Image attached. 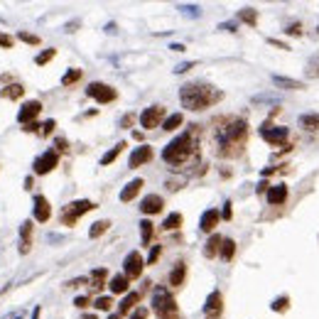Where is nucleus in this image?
I'll return each instance as SVG.
<instances>
[{
  "label": "nucleus",
  "instance_id": "5701e85b",
  "mask_svg": "<svg viewBox=\"0 0 319 319\" xmlns=\"http://www.w3.org/2000/svg\"><path fill=\"white\" fill-rule=\"evenodd\" d=\"M221 241H223V238H221L219 233H211V238H209L207 246H204V255H207V258H216L219 251H221Z\"/></svg>",
  "mask_w": 319,
  "mask_h": 319
},
{
  "label": "nucleus",
  "instance_id": "e433bc0d",
  "mask_svg": "<svg viewBox=\"0 0 319 319\" xmlns=\"http://www.w3.org/2000/svg\"><path fill=\"white\" fill-rule=\"evenodd\" d=\"M17 37L22 39V42H27V45H39V42H42V39H39L37 34H32V32H25V30H20V32H17Z\"/></svg>",
  "mask_w": 319,
  "mask_h": 319
},
{
  "label": "nucleus",
  "instance_id": "7ed1b4c3",
  "mask_svg": "<svg viewBox=\"0 0 319 319\" xmlns=\"http://www.w3.org/2000/svg\"><path fill=\"white\" fill-rule=\"evenodd\" d=\"M194 150H196V143H194V138H191V133H182V135H177L165 150H162V160L167 165H184L187 160L194 155Z\"/></svg>",
  "mask_w": 319,
  "mask_h": 319
},
{
  "label": "nucleus",
  "instance_id": "aec40b11",
  "mask_svg": "<svg viewBox=\"0 0 319 319\" xmlns=\"http://www.w3.org/2000/svg\"><path fill=\"white\" fill-rule=\"evenodd\" d=\"M128 285H130V280H128L123 272H121V275H113L111 283H108V287H111L113 295H126V292H128Z\"/></svg>",
  "mask_w": 319,
  "mask_h": 319
},
{
  "label": "nucleus",
  "instance_id": "4c0bfd02",
  "mask_svg": "<svg viewBox=\"0 0 319 319\" xmlns=\"http://www.w3.org/2000/svg\"><path fill=\"white\" fill-rule=\"evenodd\" d=\"M32 236V221H22L20 223V241H30Z\"/></svg>",
  "mask_w": 319,
  "mask_h": 319
},
{
  "label": "nucleus",
  "instance_id": "dca6fc26",
  "mask_svg": "<svg viewBox=\"0 0 319 319\" xmlns=\"http://www.w3.org/2000/svg\"><path fill=\"white\" fill-rule=\"evenodd\" d=\"M143 184H145V182H143L140 177H138V179H133V182H128V184H126V187L121 189V202H123V204H128V202H133V199H135V196L140 194V189H143Z\"/></svg>",
  "mask_w": 319,
  "mask_h": 319
},
{
  "label": "nucleus",
  "instance_id": "e2e57ef3",
  "mask_svg": "<svg viewBox=\"0 0 319 319\" xmlns=\"http://www.w3.org/2000/svg\"><path fill=\"white\" fill-rule=\"evenodd\" d=\"M15 319H22V317H15Z\"/></svg>",
  "mask_w": 319,
  "mask_h": 319
},
{
  "label": "nucleus",
  "instance_id": "393cba45",
  "mask_svg": "<svg viewBox=\"0 0 319 319\" xmlns=\"http://www.w3.org/2000/svg\"><path fill=\"white\" fill-rule=\"evenodd\" d=\"M219 255L228 263V260H233V255H236V241L233 238H223L221 241V251H219Z\"/></svg>",
  "mask_w": 319,
  "mask_h": 319
},
{
  "label": "nucleus",
  "instance_id": "0eeeda50",
  "mask_svg": "<svg viewBox=\"0 0 319 319\" xmlns=\"http://www.w3.org/2000/svg\"><path fill=\"white\" fill-rule=\"evenodd\" d=\"M260 138L265 140V143H270V145H285L287 143V138H290V130L285 128V126H270V123H265L263 128H260Z\"/></svg>",
  "mask_w": 319,
  "mask_h": 319
},
{
  "label": "nucleus",
  "instance_id": "4468645a",
  "mask_svg": "<svg viewBox=\"0 0 319 319\" xmlns=\"http://www.w3.org/2000/svg\"><path fill=\"white\" fill-rule=\"evenodd\" d=\"M152 160V147L150 145H140V147H135L133 150V155H130V160H128V167H143V165H147Z\"/></svg>",
  "mask_w": 319,
  "mask_h": 319
},
{
  "label": "nucleus",
  "instance_id": "72a5a7b5",
  "mask_svg": "<svg viewBox=\"0 0 319 319\" xmlns=\"http://www.w3.org/2000/svg\"><path fill=\"white\" fill-rule=\"evenodd\" d=\"M79 79H81V69H69L64 76H62V84L64 86H71V84H76Z\"/></svg>",
  "mask_w": 319,
  "mask_h": 319
},
{
  "label": "nucleus",
  "instance_id": "13d9d810",
  "mask_svg": "<svg viewBox=\"0 0 319 319\" xmlns=\"http://www.w3.org/2000/svg\"><path fill=\"white\" fill-rule=\"evenodd\" d=\"M39 314H42V307H39V304H37V307L32 309V317H30V319H39Z\"/></svg>",
  "mask_w": 319,
  "mask_h": 319
},
{
  "label": "nucleus",
  "instance_id": "423d86ee",
  "mask_svg": "<svg viewBox=\"0 0 319 319\" xmlns=\"http://www.w3.org/2000/svg\"><path fill=\"white\" fill-rule=\"evenodd\" d=\"M57 165H59V152L57 150H47L32 162V170H34V175L42 177V175H49Z\"/></svg>",
  "mask_w": 319,
  "mask_h": 319
},
{
  "label": "nucleus",
  "instance_id": "58836bf2",
  "mask_svg": "<svg viewBox=\"0 0 319 319\" xmlns=\"http://www.w3.org/2000/svg\"><path fill=\"white\" fill-rule=\"evenodd\" d=\"M94 304H96V309H101V312H108V309L113 307V300H111V297H98Z\"/></svg>",
  "mask_w": 319,
  "mask_h": 319
},
{
  "label": "nucleus",
  "instance_id": "6e6552de",
  "mask_svg": "<svg viewBox=\"0 0 319 319\" xmlns=\"http://www.w3.org/2000/svg\"><path fill=\"white\" fill-rule=\"evenodd\" d=\"M86 96H91V98H94V101H98V103H111V101H115V98H118V91H115L113 86L103 84V81H94V84H89Z\"/></svg>",
  "mask_w": 319,
  "mask_h": 319
},
{
  "label": "nucleus",
  "instance_id": "39448f33",
  "mask_svg": "<svg viewBox=\"0 0 319 319\" xmlns=\"http://www.w3.org/2000/svg\"><path fill=\"white\" fill-rule=\"evenodd\" d=\"M91 209H96L94 202H89V199H76V202H71V204L64 207L59 221H62V226H74L79 219H81L86 211H91Z\"/></svg>",
  "mask_w": 319,
  "mask_h": 319
},
{
  "label": "nucleus",
  "instance_id": "f03ea898",
  "mask_svg": "<svg viewBox=\"0 0 319 319\" xmlns=\"http://www.w3.org/2000/svg\"><path fill=\"white\" fill-rule=\"evenodd\" d=\"M246 138H248V123L243 121V118L231 121L219 135V155L236 157L238 152H241V147L246 145Z\"/></svg>",
  "mask_w": 319,
  "mask_h": 319
},
{
  "label": "nucleus",
  "instance_id": "3c124183",
  "mask_svg": "<svg viewBox=\"0 0 319 319\" xmlns=\"http://www.w3.org/2000/svg\"><path fill=\"white\" fill-rule=\"evenodd\" d=\"M191 66H194V62H184V64H179V66L175 69V74H184V71L191 69Z\"/></svg>",
  "mask_w": 319,
  "mask_h": 319
},
{
  "label": "nucleus",
  "instance_id": "bf43d9fd",
  "mask_svg": "<svg viewBox=\"0 0 319 319\" xmlns=\"http://www.w3.org/2000/svg\"><path fill=\"white\" fill-rule=\"evenodd\" d=\"M170 49H172V52H184V49H187V47H184V45H172V47H170Z\"/></svg>",
  "mask_w": 319,
  "mask_h": 319
},
{
  "label": "nucleus",
  "instance_id": "864d4df0",
  "mask_svg": "<svg viewBox=\"0 0 319 319\" xmlns=\"http://www.w3.org/2000/svg\"><path fill=\"white\" fill-rule=\"evenodd\" d=\"M37 128H42V126H37V123H27V126H22L25 133H37Z\"/></svg>",
  "mask_w": 319,
  "mask_h": 319
},
{
  "label": "nucleus",
  "instance_id": "680f3d73",
  "mask_svg": "<svg viewBox=\"0 0 319 319\" xmlns=\"http://www.w3.org/2000/svg\"><path fill=\"white\" fill-rule=\"evenodd\" d=\"M108 319H121V314H111Z\"/></svg>",
  "mask_w": 319,
  "mask_h": 319
},
{
  "label": "nucleus",
  "instance_id": "a18cd8bd",
  "mask_svg": "<svg viewBox=\"0 0 319 319\" xmlns=\"http://www.w3.org/2000/svg\"><path fill=\"white\" fill-rule=\"evenodd\" d=\"M133 123H135V115H133V113H126V115L121 118V128H130Z\"/></svg>",
  "mask_w": 319,
  "mask_h": 319
},
{
  "label": "nucleus",
  "instance_id": "37998d69",
  "mask_svg": "<svg viewBox=\"0 0 319 319\" xmlns=\"http://www.w3.org/2000/svg\"><path fill=\"white\" fill-rule=\"evenodd\" d=\"M54 128H57V121H52V118H49V121L42 123V130H39V133H42V135H52Z\"/></svg>",
  "mask_w": 319,
  "mask_h": 319
},
{
  "label": "nucleus",
  "instance_id": "603ef678",
  "mask_svg": "<svg viewBox=\"0 0 319 319\" xmlns=\"http://www.w3.org/2000/svg\"><path fill=\"white\" fill-rule=\"evenodd\" d=\"M86 283V277H76V280H69L66 287H79V285H84Z\"/></svg>",
  "mask_w": 319,
  "mask_h": 319
},
{
  "label": "nucleus",
  "instance_id": "4d7b16f0",
  "mask_svg": "<svg viewBox=\"0 0 319 319\" xmlns=\"http://www.w3.org/2000/svg\"><path fill=\"white\" fill-rule=\"evenodd\" d=\"M287 32H290V34H302V30H300V22H295L292 27H287Z\"/></svg>",
  "mask_w": 319,
  "mask_h": 319
},
{
  "label": "nucleus",
  "instance_id": "de8ad7c7",
  "mask_svg": "<svg viewBox=\"0 0 319 319\" xmlns=\"http://www.w3.org/2000/svg\"><path fill=\"white\" fill-rule=\"evenodd\" d=\"M147 314H150V312H147L145 307H138V309L130 314V319H147Z\"/></svg>",
  "mask_w": 319,
  "mask_h": 319
},
{
  "label": "nucleus",
  "instance_id": "cd10ccee",
  "mask_svg": "<svg viewBox=\"0 0 319 319\" xmlns=\"http://www.w3.org/2000/svg\"><path fill=\"white\" fill-rule=\"evenodd\" d=\"M126 147H128L126 143H118L115 147H111V150H108V152H106V155L101 157V165L106 167V165H111V162H115V157H118V155H121V152H123Z\"/></svg>",
  "mask_w": 319,
  "mask_h": 319
},
{
  "label": "nucleus",
  "instance_id": "20e7f679",
  "mask_svg": "<svg viewBox=\"0 0 319 319\" xmlns=\"http://www.w3.org/2000/svg\"><path fill=\"white\" fill-rule=\"evenodd\" d=\"M152 309L160 319H179V307L175 302V297L165 290V287H155L152 295Z\"/></svg>",
  "mask_w": 319,
  "mask_h": 319
},
{
  "label": "nucleus",
  "instance_id": "c85d7f7f",
  "mask_svg": "<svg viewBox=\"0 0 319 319\" xmlns=\"http://www.w3.org/2000/svg\"><path fill=\"white\" fill-rule=\"evenodd\" d=\"M108 228H111V221H108V219H101V221L91 223V228H89V236H91V238H98V236H103Z\"/></svg>",
  "mask_w": 319,
  "mask_h": 319
},
{
  "label": "nucleus",
  "instance_id": "052dcab7",
  "mask_svg": "<svg viewBox=\"0 0 319 319\" xmlns=\"http://www.w3.org/2000/svg\"><path fill=\"white\" fill-rule=\"evenodd\" d=\"M81 319H98V317H96V314H84Z\"/></svg>",
  "mask_w": 319,
  "mask_h": 319
},
{
  "label": "nucleus",
  "instance_id": "5fc2aeb1",
  "mask_svg": "<svg viewBox=\"0 0 319 319\" xmlns=\"http://www.w3.org/2000/svg\"><path fill=\"white\" fill-rule=\"evenodd\" d=\"M30 253V241H20V255H27Z\"/></svg>",
  "mask_w": 319,
  "mask_h": 319
},
{
  "label": "nucleus",
  "instance_id": "9b49d317",
  "mask_svg": "<svg viewBox=\"0 0 319 319\" xmlns=\"http://www.w3.org/2000/svg\"><path fill=\"white\" fill-rule=\"evenodd\" d=\"M32 209H34V221H39V223H47L52 219V204H49V199L45 194H37L34 196Z\"/></svg>",
  "mask_w": 319,
  "mask_h": 319
},
{
  "label": "nucleus",
  "instance_id": "a19ab883",
  "mask_svg": "<svg viewBox=\"0 0 319 319\" xmlns=\"http://www.w3.org/2000/svg\"><path fill=\"white\" fill-rule=\"evenodd\" d=\"M307 74H309V76H319V57H312V59H309Z\"/></svg>",
  "mask_w": 319,
  "mask_h": 319
},
{
  "label": "nucleus",
  "instance_id": "a211bd4d",
  "mask_svg": "<svg viewBox=\"0 0 319 319\" xmlns=\"http://www.w3.org/2000/svg\"><path fill=\"white\" fill-rule=\"evenodd\" d=\"M268 202H270L272 207L285 204V202H287V187H285V184H275V187H270V189H268Z\"/></svg>",
  "mask_w": 319,
  "mask_h": 319
},
{
  "label": "nucleus",
  "instance_id": "f257e3e1",
  "mask_svg": "<svg viewBox=\"0 0 319 319\" xmlns=\"http://www.w3.org/2000/svg\"><path fill=\"white\" fill-rule=\"evenodd\" d=\"M221 98H223V94H221V91H216L214 86L202 84V81L187 84V86H182V91H179V101H182V106H184V108H189V111H202V108H209V106L219 103Z\"/></svg>",
  "mask_w": 319,
  "mask_h": 319
},
{
  "label": "nucleus",
  "instance_id": "9d476101",
  "mask_svg": "<svg viewBox=\"0 0 319 319\" xmlns=\"http://www.w3.org/2000/svg\"><path fill=\"white\" fill-rule=\"evenodd\" d=\"M160 123H165V108H162V106H150V108H145V111L140 113V126H143L145 130H152V128H157Z\"/></svg>",
  "mask_w": 319,
  "mask_h": 319
},
{
  "label": "nucleus",
  "instance_id": "f704fd0d",
  "mask_svg": "<svg viewBox=\"0 0 319 319\" xmlns=\"http://www.w3.org/2000/svg\"><path fill=\"white\" fill-rule=\"evenodd\" d=\"M54 57H57V49H47V52H42V54L34 57V64H37V66H45V64L52 62Z\"/></svg>",
  "mask_w": 319,
  "mask_h": 319
},
{
  "label": "nucleus",
  "instance_id": "ddd939ff",
  "mask_svg": "<svg viewBox=\"0 0 319 319\" xmlns=\"http://www.w3.org/2000/svg\"><path fill=\"white\" fill-rule=\"evenodd\" d=\"M221 309H223V297H221V292H219V290H214V292L207 297L204 314H207V319H216V317L221 314Z\"/></svg>",
  "mask_w": 319,
  "mask_h": 319
},
{
  "label": "nucleus",
  "instance_id": "2f4dec72",
  "mask_svg": "<svg viewBox=\"0 0 319 319\" xmlns=\"http://www.w3.org/2000/svg\"><path fill=\"white\" fill-rule=\"evenodd\" d=\"M182 221H184V219H182V214H177V211H175V214H170V216L165 219L162 228H165V231H177V228L182 226Z\"/></svg>",
  "mask_w": 319,
  "mask_h": 319
},
{
  "label": "nucleus",
  "instance_id": "473e14b6",
  "mask_svg": "<svg viewBox=\"0 0 319 319\" xmlns=\"http://www.w3.org/2000/svg\"><path fill=\"white\" fill-rule=\"evenodd\" d=\"M238 20H241V22H246V25H255L258 22V13L253 10V8H243L241 13H238Z\"/></svg>",
  "mask_w": 319,
  "mask_h": 319
},
{
  "label": "nucleus",
  "instance_id": "bb28decb",
  "mask_svg": "<svg viewBox=\"0 0 319 319\" xmlns=\"http://www.w3.org/2000/svg\"><path fill=\"white\" fill-rule=\"evenodd\" d=\"M106 277H108V270H106V268H96V270L91 272V277H89L91 287H94V290H101V287L106 285Z\"/></svg>",
  "mask_w": 319,
  "mask_h": 319
},
{
  "label": "nucleus",
  "instance_id": "b1692460",
  "mask_svg": "<svg viewBox=\"0 0 319 319\" xmlns=\"http://www.w3.org/2000/svg\"><path fill=\"white\" fill-rule=\"evenodd\" d=\"M0 96L8 98V101H17V98L25 96V86H22V84H8L3 91H0Z\"/></svg>",
  "mask_w": 319,
  "mask_h": 319
},
{
  "label": "nucleus",
  "instance_id": "f8f14e48",
  "mask_svg": "<svg viewBox=\"0 0 319 319\" xmlns=\"http://www.w3.org/2000/svg\"><path fill=\"white\" fill-rule=\"evenodd\" d=\"M39 111H42V103H39V101H27V103H22V108L17 111V123H22V126L34 123V118L39 115Z\"/></svg>",
  "mask_w": 319,
  "mask_h": 319
},
{
  "label": "nucleus",
  "instance_id": "49530a36",
  "mask_svg": "<svg viewBox=\"0 0 319 319\" xmlns=\"http://www.w3.org/2000/svg\"><path fill=\"white\" fill-rule=\"evenodd\" d=\"M89 304H91V300H89V297H84V295L74 300V307H79V309H86Z\"/></svg>",
  "mask_w": 319,
  "mask_h": 319
},
{
  "label": "nucleus",
  "instance_id": "a878e982",
  "mask_svg": "<svg viewBox=\"0 0 319 319\" xmlns=\"http://www.w3.org/2000/svg\"><path fill=\"white\" fill-rule=\"evenodd\" d=\"M300 126L304 130H319V113H304V115H300Z\"/></svg>",
  "mask_w": 319,
  "mask_h": 319
},
{
  "label": "nucleus",
  "instance_id": "f3484780",
  "mask_svg": "<svg viewBox=\"0 0 319 319\" xmlns=\"http://www.w3.org/2000/svg\"><path fill=\"white\" fill-rule=\"evenodd\" d=\"M219 219H221V214H219L216 209H207V211L202 214V221H199V228H202L204 233H211V231L216 228Z\"/></svg>",
  "mask_w": 319,
  "mask_h": 319
},
{
  "label": "nucleus",
  "instance_id": "4be33fe9",
  "mask_svg": "<svg viewBox=\"0 0 319 319\" xmlns=\"http://www.w3.org/2000/svg\"><path fill=\"white\" fill-rule=\"evenodd\" d=\"M272 84L275 86H280V89H290V91H300V89H304V84L302 81H297V79H285V76H272Z\"/></svg>",
  "mask_w": 319,
  "mask_h": 319
},
{
  "label": "nucleus",
  "instance_id": "2eb2a0df",
  "mask_svg": "<svg viewBox=\"0 0 319 319\" xmlns=\"http://www.w3.org/2000/svg\"><path fill=\"white\" fill-rule=\"evenodd\" d=\"M162 207H165L162 196H160V194H147V196L143 199V204H140V211L147 214V216H152V214H160V211H162Z\"/></svg>",
  "mask_w": 319,
  "mask_h": 319
},
{
  "label": "nucleus",
  "instance_id": "6ab92c4d",
  "mask_svg": "<svg viewBox=\"0 0 319 319\" xmlns=\"http://www.w3.org/2000/svg\"><path fill=\"white\" fill-rule=\"evenodd\" d=\"M184 280H187V263H175V268H172V272H170V285L172 287H179V285H184Z\"/></svg>",
  "mask_w": 319,
  "mask_h": 319
},
{
  "label": "nucleus",
  "instance_id": "6e6d98bb",
  "mask_svg": "<svg viewBox=\"0 0 319 319\" xmlns=\"http://www.w3.org/2000/svg\"><path fill=\"white\" fill-rule=\"evenodd\" d=\"M219 30H228V32H236V22H223Z\"/></svg>",
  "mask_w": 319,
  "mask_h": 319
},
{
  "label": "nucleus",
  "instance_id": "7c9ffc66",
  "mask_svg": "<svg viewBox=\"0 0 319 319\" xmlns=\"http://www.w3.org/2000/svg\"><path fill=\"white\" fill-rule=\"evenodd\" d=\"M182 121H184V115H182V113H172V115L165 118L162 128H165V130H177V128L182 126Z\"/></svg>",
  "mask_w": 319,
  "mask_h": 319
},
{
  "label": "nucleus",
  "instance_id": "79ce46f5",
  "mask_svg": "<svg viewBox=\"0 0 319 319\" xmlns=\"http://www.w3.org/2000/svg\"><path fill=\"white\" fill-rule=\"evenodd\" d=\"M160 253H162V246H152V251H150V255H147V265H155L157 258H160Z\"/></svg>",
  "mask_w": 319,
  "mask_h": 319
},
{
  "label": "nucleus",
  "instance_id": "c756f323",
  "mask_svg": "<svg viewBox=\"0 0 319 319\" xmlns=\"http://www.w3.org/2000/svg\"><path fill=\"white\" fill-rule=\"evenodd\" d=\"M152 221H147V219H143L140 221V238H143V246H147L150 241H152Z\"/></svg>",
  "mask_w": 319,
  "mask_h": 319
},
{
  "label": "nucleus",
  "instance_id": "8fccbe9b",
  "mask_svg": "<svg viewBox=\"0 0 319 319\" xmlns=\"http://www.w3.org/2000/svg\"><path fill=\"white\" fill-rule=\"evenodd\" d=\"M179 10H182V13H191V15H194V17H196V15H199V8H196V5H182V8H179Z\"/></svg>",
  "mask_w": 319,
  "mask_h": 319
},
{
  "label": "nucleus",
  "instance_id": "c03bdc74",
  "mask_svg": "<svg viewBox=\"0 0 319 319\" xmlns=\"http://www.w3.org/2000/svg\"><path fill=\"white\" fill-rule=\"evenodd\" d=\"M54 147H57V152H66V150H69V140H66V138H57V140H54Z\"/></svg>",
  "mask_w": 319,
  "mask_h": 319
},
{
  "label": "nucleus",
  "instance_id": "1a4fd4ad",
  "mask_svg": "<svg viewBox=\"0 0 319 319\" xmlns=\"http://www.w3.org/2000/svg\"><path fill=\"white\" fill-rule=\"evenodd\" d=\"M143 268H145V260L138 251L128 253L126 260H123V275L128 277V280H138V277L143 275Z\"/></svg>",
  "mask_w": 319,
  "mask_h": 319
},
{
  "label": "nucleus",
  "instance_id": "c9c22d12",
  "mask_svg": "<svg viewBox=\"0 0 319 319\" xmlns=\"http://www.w3.org/2000/svg\"><path fill=\"white\" fill-rule=\"evenodd\" d=\"M287 307H290V297H287V295L277 297V300H275V302L270 304V309H272V312H285Z\"/></svg>",
  "mask_w": 319,
  "mask_h": 319
},
{
  "label": "nucleus",
  "instance_id": "09e8293b",
  "mask_svg": "<svg viewBox=\"0 0 319 319\" xmlns=\"http://www.w3.org/2000/svg\"><path fill=\"white\" fill-rule=\"evenodd\" d=\"M221 216H223L226 221H231V216H233V209H231V202H226V204H223V211H221Z\"/></svg>",
  "mask_w": 319,
  "mask_h": 319
},
{
  "label": "nucleus",
  "instance_id": "412c9836",
  "mask_svg": "<svg viewBox=\"0 0 319 319\" xmlns=\"http://www.w3.org/2000/svg\"><path fill=\"white\" fill-rule=\"evenodd\" d=\"M140 302V292H128L123 300H121V304H118V314H128V312H133V307Z\"/></svg>",
  "mask_w": 319,
  "mask_h": 319
},
{
  "label": "nucleus",
  "instance_id": "ea45409f",
  "mask_svg": "<svg viewBox=\"0 0 319 319\" xmlns=\"http://www.w3.org/2000/svg\"><path fill=\"white\" fill-rule=\"evenodd\" d=\"M0 47H3V49H13L15 47V39L10 34H5V32H0Z\"/></svg>",
  "mask_w": 319,
  "mask_h": 319
}]
</instances>
